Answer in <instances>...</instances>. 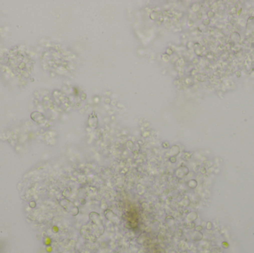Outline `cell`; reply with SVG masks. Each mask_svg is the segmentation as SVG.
<instances>
[{
	"mask_svg": "<svg viewBox=\"0 0 254 253\" xmlns=\"http://www.w3.org/2000/svg\"><path fill=\"white\" fill-rule=\"evenodd\" d=\"M88 217L95 228V232L97 233V236L102 235L105 231V228H104L103 223V220H102V218L100 214L96 211H91L90 212Z\"/></svg>",
	"mask_w": 254,
	"mask_h": 253,
	"instance_id": "1",
	"label": "cell"
},
{
	"mask_svg": "<svg viewBox=\"0 0 254 253\" xmlns=\"http://www.w3.org/2000/svg\"><path fill=\"white\" fill-rule=\"evenodd\" d=\"M60 204L61 206L63 207L64 209L68 211V213H70L72 216H77L78 215L80 210L79 208L71 201H70L69 200L65 198L60 200Z\"/></svg>",
	"mask_w": 254,
	"mask_h": 253,
	"instance_id": "2",
	"label": "cell"
},
{
	"mask_svg": "<svg viewBox=\"0 0 254 253\" xmlns=\"http://www.w3.org/2000/svg\"><path fill=\"white\" fill-rule=\"evenodd\" d=\"M104 216L106 217V219L115 224H119L120 223V218L119 217L115 214L114 213L112 210L109 209H107L106 210H104Z\"/></svg>",
	"mask_w": 254,
	"mask_h": 253,
	"instance_id": "3",
	"label": "cell"
},
{
	"mask_svg": "<svg viewBox=\"0 0 254 253\" xmlns=\"http://www.w3.org/2000/svg\"><path fill=\"white\" fill-rule=\"evenodd\" d=\"M189 173V169H187L185 166H181L180 168L175 170V174L177 177L178 178H183L186 175H187V174Z\"/></svg>",
	"mask_w": 254,
	"mask_h": 253,
	"instance_id": "4",
	"label": "cell"
},
{
	"mask_svg": "<svg viewBox=\"0 0 254 253\" xmlns=\"http://www.w3.org/2000/svg\"><path fill=\"white\" fill-rule=\"evenodd\" d=\"M165 222L169 227H173L175 223V218L171 215H168L165 217Z\"/></svg>",
	"mask_w": 254,
	"mask_h": 253,
	"instance_id": "5",
	"label": "cell"
},
{
	"mask_svg": "<svg viewBox=\"0 0 254 253\" xmlns=\"http://www.w3.org/2000/svg\"><path fill=\"white\" fill-rule=\"evenodd\" d=\"M88 123H89V126L91 128H97V124H98V121H97V119L96 118V117H91L89 118V120H88Z\"/></svg>",
	"mask_w": 254,
	"mask_h": 253,
	"instance_id": "6",
	"label": "cell"
},
{
	"mask_svg": "<svg viewBox=\"0 0 254 253\" xmlns=\"http://www.w3.org/2000/svg\"><path fill=\"white\" fill-rule=\"evenodd\" d=\"M179 153V148L178 146H173L172 147L170 148L169 151V154L172 157H175L176 155H178Z\"/></svg>",
	"mask_w": 254,
	"mask_h": 253,
	"instance_id": "7",
	"label": "cell"
},
{
	"mask_svg": "<svg viewBox=\"0 0 254 253\" xmlns=\"http://www.w3.org/2000/svg\"><path fill=\"white\" fill-rule=\"evenodd\" d=\"M137 191H138V193L140 195H143V194H144L145 192H146V189H145V187H144L142 184L139 183V184L137 186Z\"/></svg>",
	"mask_w": 254,
	"mask_h": 253,
	"instance_id": "8",
	"label": "cell"
},
{
	"mask_svg": "<svg viewBox=\"0 0 254 253\" xmlns=\"http://www.w3.org/2000/svg\"><path fill=\"white\" fill-rule=\"evenodd\" d=\"M196 217H197V214L195 212H190L187 216V220L189 222H191L194 220L195 219H196Z\"/></svg>",
	"mask_w": 254,
	"mask_h": 253,
	"instance_id": "9",
	"label": "cell"
},
{
	"mask_svg": "<svg viewBox=\"0 0 254 253\" xmlns=\"http://www.w3.org/2000/svg\"><path fill=\"white\" fill-rule=\"evenodd\" d=\"M189 204H190V200L187 197H184L180 201V205L182 206H189Z\"/></svg>",
	"mask_w": 254,
	"mask_h": 253,
	"instance_id": "10",
	"label": "cell"
},
{
	"mask_svg": "<svg viewBox=\"0 0 254 253\" xmlns=\"http://www.w3.org/2000/svg\"><path fill=\"white\" fill-rule=\"evenodd\" d=\"M187 186L190 189H195L197 186V182L195 180H190L187 182Z\"/></svg>",
	"mask_w": 254,
	"mask_h": 253,
	"instance_id": "11",
	"label": "cell"
},
{
	"mask_svg": "<svg viewBox=\"0 0 254 253\" xmlns=\"http://www.w3.org/2000/svg\"><path fill=\"white\" fill-rule=\"evenodd\" d=\"M169 160H170V162L172 163H174L176 162V159H175V157H171L169 158Z\"/></svg>",
	"mask_w": 254,
	"mask_h": 253,
	"instance_id": "12",
	"label": "cell"
},
{
	"mask_svg": "<svg viewBox=\"0 0 254 253\" xmlns=\"http://www.w3.org/2000/svg\"><path fill=\"white\" fill-rule=\"evenodd\" d=\"M80 202H81V204H85V200H83V199H81V200H80Z\"/></svg>",
	"mask_w": 254,
	"mask_h": 253,
	"instance_id": "13",
	"label": "cell"
},
{
	"mask_svg": "<svg viewBox=\"0 0 254 253\" xmlns=\"http://www.w3.org/2000/svg\"><path fill=\"white\" fill-rule=\"evenodd\" d=\"M133 253H137V252H133Z\"/></svg>",
	"mask_w": 254,
	"mask_h": 253,
	"instance_id": "14",
	"label": "cell"
}]
</instances>
